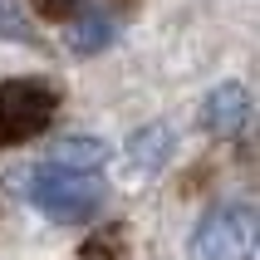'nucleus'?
I'll use <instances>...</instances> for the list:
<instances>
[{
	"mask_svg": "<svg viewBox=\"0 0 260 260\" xmlns=\"http://www.w3.org/2000/svg\"><path fill=\"white\" fill-rule=\"evenodd\" d=\"M15 191L54 221H93V211L103 206L99 172H74L59 162H40V167L15 172Z\"/></svg>",
	"mask_w": 260,
	"mask_h": 260,
	"instance_id": "nucleus-1",
	"label": "nucleus"
},
{
	"mask_svg": "<svg viewBox=\"0 0 260 260\" xmlns=\"http://www.w3.org/2000/svg\"><path fill=\"white\" fill-rule=\"evenodd\" d=\"M197 260H255V211L246 202L211 206L191 236Z\"/></svg>",
	"mask_w": 260,
	"mask_h": 260,
	"instance_id": "nucleus-2",
	"label": "nucleus"
},
{
	"mask_svg": "<svg viewBox=\"0 0 260 260\" xmlns=\"http://www.w3.org/2000/svg\"><path fill=\"white\" fill-rule=\"evenodd\" d=\"M54 88L40 79H5L0 84V147L29 143L54 123Z\"/></svg>",
	"mask_w": 260,
	"mask_h": 260,
	"instance_id": "nucleus-3",
	"label": "nucleus"
},
{
	"mask_svg": "<svg viewBox=\"0 0 260 260\" xmlns=\"http://www.w3.org/2000/svg\"><path fill=\"white\" fill-rule=\"evenodd\" d=\"M246 123H250V93H246V84L226 79V84H216L202 99V128L211 133V138H241Z\"/></svg>",
	"mask_w": 260,
	"mask_h": 260,
	"instance_id": "nucleus-4",
	"label": "nucleus"
},
{
	"mask_svg": "<svg viewBox=\"0 0 260 260\" xmlns=\"http://www.w3.org/2000/svg\"><path fill=\"white\" fill-rule=\"evenodd\" d=\"M172 152H177V133L167 128V123H147V128H138L128 138V167L143 172V177L162 172V167L172 162Z\"/></svg>",
	"mask_w": 260,
	"mask_h": 260,
	"instance_id": "nucleus-5",
	"label": "nucleus"
},
{
	"mask_svg": "<svg viewBox=\"0 0 260 260\" xmlns=\"http://www.w3.org/2000/svg\"><path fill=\"white\" fill-rule=\"evenodd\" d=\"M113 40H118V20L108 10H74L64 25V44L74 54H103Z\"/></svg>",
	"mask_w": 260,
	"mask_h": 260,
	"instance_id": "nucleus-6",
	"label": "nucleus"
},
{
	"mask_svg": "<svg viewBox=\"0 0 260 260\" xmlns=\"http://www.w3.org/2000/svg\"><path fill=\"white\" fill-rule=\"evenodd\" d=\"M108 157H113V147L103 143V138H93V133H69V138H59L54 152H49V162L74 167V172H103Z\"/></svg>",
	"mask_w": 260,
	"mask_h": 260,
	"instance_id": "nucleus-7",
	"label": "nucleus"
},
{
	"mask_svg": "<svg viewBox=\"0 0 260 260\" xmlns=\"http://www.w3.org/2000/svg\"><path fill=\"white\" fill-rule=\"evenodd\" d=\"M0 35L5 40H35V29L25 25V10L15 0H0Z\"/></svg>",
	"mask_w": 260,
	"mask_h": 260,
	"instance_id": "nucleus-8",
	"label": "nucleus"
},
{
	"mask_svg": "<svg viewBox=\"0 0 260 260\" xmlns=\"http://www.w3.org/2000/svg\"><path fill=\"white\" fill-rule=\"evenodd\" d=\"M35 10H40V15H54V20H64V15L79 10V0H35Z\"/></svg>",
	"mask_w": 260,
	"mask_h": 260,
	"instance_id": "nucleus-9",
	"label": "nucleus"
},
{
	"mask_svg": "<svg viewBox=\"0 0 260 260\" xmlns=\"http://www.w3.org/2000/svg\"><path fill=\"white\" fill-rule=\"evenodd\" d=\"M79 260H118V250H108V246H88Z\"/></svg>",
	"mask_w": 260,
	"mask_h": 260,
	"instance_id": "nucleus-10",
	"label": "nucleus"
}]
</instances>
